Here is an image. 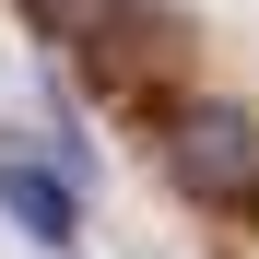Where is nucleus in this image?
<instances>
[{
    "mask_svg": "<svg viewBox=\"0 0 259 259\" xmlns=\"http://www.w3.org/2000/svg\"><path fill=\"white\" fill-rule=\"evenodd\" d=\"M165 177H177L200 212H236V189L259 177V130L236 118V106H165Z\"/></svg>",
    "mask_w": 259,
    "mask_h": 259,
    "instance_id": "nucleus-2",
    "label": "nucleus"
},
{
    "mask_svg": "<svg viewBox=\"0 0 259 259\" xmlns=\"http://www.w3.org/2000/svg\"><path fill=\"white\" fill-rule=\"evenodd\" d=\"M236 224H259V177H247V189H236Z\"/></svg>",
    "mask_w": 259,
    "mask_h": 259,
    "instance_id": "nucleus-4",
    "label": "nucleus"
},
{
    "mask_svg": "<svg viewBox=\"0 0 259 259\" xmlns=\"http://www.w3.org/2000/svg\"><path fill=\"white\" fill-rule=\"evenodd\" d=\"M71 59L106 82V95H130L142 118L177 106V59H189V24L177 12H153V0H106V12H82L71 24Z\"/></svg>",
    "mask_w": 259,
    "mask_h": 259,
    "instance_id": "nucleus-1",
    "label": "nucleus"
},
{
    "mask_svg": "<svg viewBox=\"0 0 259 259\" xmlns=\"http://www.w3.org/2000/svg\"><path fill=\"white\" fill-rule=\"evenodd\" d=\"M0 212H12L35 247H71V236H82V177H71V165H24V153H0Z\"/></svg>",
    "mask_w": 259,
    "mask_h": 259,
    "instance_id": "nucleus-3",
    "label": "nucleus"
}]
</instances>
